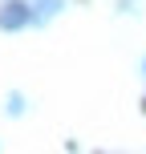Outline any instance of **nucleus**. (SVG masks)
<instances>
[{
  "label": "nucleus",
  "mask_w": 146,
  "mask_h": 154,
  "mask_svg": "<svg viewBox=\"0 0 146 154\" xmlns=\"http://www.w3.org/2000/svg\"><path fill=\"white\" fill-rule=\"evenodd\" d=\"M8 114H24V97L20 93H8Z\"/></svg>",
  "instance_id": "7ed1b4c3"
},
{
  "label": "nucleus",
  "mask_w": 146,
  "mask_h": 154,
  "mask_svg": "<svg viewBox=\"0 0 146 154\" xmlns=\"http://www.w3.org/2000/svg\"><path fill=\"white\" fill-rule=\"evenodd\" d=\"M65 8V0H33V24H45V20H53L57 12Z\"/></svg>",
  "instance_id": "f03ea898"
},
{
  "label": "nucleus",
  "mask_w": 146,
  "mask_h": 154,
  "mask_svg": "<svg viewBox=\"0 0 146 154\" xmlns=\"http://www.w3.org/2000/svg\"><path fill=\"white\" fill-rule=\"evenodd\" d=\"M24 24H33V4H24V0H4V8H0V29L16 32V29H24Z\"/></svg>",
  "instance_id": "f257e3e1"
},
{
  "label": "nucleus",
  "mask_w": 146,
  "mask_h": 154,
  "mask_svg": "<svg viewBox=\"0 0 146 154\" xmlns=\"http://www.w3.org/2000/svg\"><path fill=\"white\" fill-rule=\"evenodd\" d=\"M142 73H146V61H142Z\"/></svg>",
  "instance_id": "20e7f679"
}]
</instances>
